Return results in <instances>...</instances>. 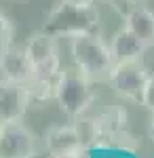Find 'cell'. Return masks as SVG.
Masks as SVG:
<instances>
[{
    "mask_svg": "<svg viewBox=\"0 0 154 158\" xmlns=\"http://www.w3.org/2000/svg\"><path fill=\"white\" fill-rule=\"evenodd\" d=\"M99 13L93 4L80 6L66 0H59L45 17L42 30L53 34L55 38H76L84 34H97Z\"/></svg>",
    "mask_w": 154,
    "mask_h": 158,
    "instance_id": "6da1fadb",
    "label": "cell"
},
{
    "mask_svg": "<svg viewBox=\"0 0 154 158\" xmlns=\"http://www.w3.org/2000/svg\"><path fill=\"white\" fill-rule=\"evenodd\" d=\"M70 57L72 65H76L91 80H101L110 76L114 68V55L110 44H106L99 34H84L70 38Z\"/></svg>",
    "mask_w": 154,
    "mask_h": 158,
    "instance_id": "7a4b0ae2",
    "label": "cell"
},
{
    "mask_svg": "<svg viewBox=\"0 0 154 158\" xmlns=\"http://www.w3.org/2000/svg\"><path fill=\"white\" fill-rule=\"evenodd\" d=\"M93 99V80L87 74L80 72L76 65L61 70L57 76V86H55V101L66 116L76 118L87 114Z\"/></svg>",
    "mask_w": 154,
    "mask_h": 158,
    "instance_id": "3957f363",
    "label": "cell"
},
{
    "mask_svg": "<svg viewBox=\"0 0 154 158\" xmlns=\"http://www.w3.org/2000/svg\"><path fill=\"white\" fill-rule=\"evenodd\" d=\"M150 70L142 59H131V61H116L112 72L108 76V85L114 89V93L122 97L125 101L139 103L142 106L143 89L150 80Z\"/></svg>",
    "mask_w": 154,
    "mask_h": 158,
    "instance_id": "277c9868",
    "label": "cell"
},
{
    "mask_svg": "<svg viewBox=\"0 0 154 158\" xmlns=\"http://www.w3.org/2000/svg\"><path fill=\"white\" fill-rule=\"evenodd\" d=\"M59 38L49 34L45 30L34 32L25 40L24 49L36 70V78H57L61 72L59 65Z\"/></svg>",
    "mask_w": 154,
    "mask_h": 158,
    "instance_id": "5b68a950",
    "label": "cell"
},
{
    "mask_svg": "<svg viewBox=\"0 0 154 158\" xmlns=\"http://www.w3.org/2000/svg\"><path fill=\"white\" fill-rule=\"evenodd\" d=\"M0 152L2 158H34L38 154L36 135L21 120L0 127Z\"/></svg>",
    "mask_w": 154,
    "mask_h": 158,
    "instance_id": "8992f818",
    "label": "cell"
},
{
    "mask_svg": "<svg viewBox=\"0 0 154 158\" xmlns=\"http://www.w3.org/2000/svg\"><path fill=\"white\" fill-rule=\"evenodd\" d=\"M30 103H32L30 85L2 80V86H0V122L2 124L21 120Z\"/></svg>",
    "mask_w": 154,
    "mask_h": 158,
    "instance_id": "52a82bcc",
    "label": "cell"
},
{
    "mask_svg": "<svg viewBox=\"0 0 154 158\" xmlns=\"http://www.w3.org/2000/svg\"><path fill=\"white\" fill-rule=\"evenodd\" d=\"M0 70H2V80L6 82H19V85H32L36 78V70L32 61L28 57L25 49L11 44L9 49L2 51V61H0Z\"/></svg>",
    "mask_w": 154,
    "mask_h": 158,
    "instance_id": "ba28073f",
    "label": "cell"
},
{
    "mask_svg": "<svg viewBox=\"0 0 154 158\" xmlns=\"http://www.w3.org/2000/svg\"><path fill=\"white\" fill-rule=\"evenodd\" d=\"M45 148L49 156H59V158H74L87 148L83 146L80 137L76 133L74 124H63V127H51L45 133Z\"/></svg>",
    "mask_w": 154,
    "mask_h": 158,
    "instance_id": "9c48e42d",
    "label": "cell"
},
{
    "mask_svg": "<svg viewBox=\"0 0 154 158\" xmlns=\"http://www.w3.org/2000/svg\"><path fill=\"white\" fill-rule=\"evenodd\" d=\"M110 49L114 55V61H131V59H142L143 53L150 49L142 38H137L129 27H120L114 32L110 40Z\"/></svg>",
    "mask_w": 154,
    "mask_h": 158,
    "instance_id": "30bf717a",
    "label": "cell"
},
{
    "mask_svg": "<svg viewBox=\"0 0 154 158\" xmlns=\"http://www.w3.org/2000/svg\"><path fill=\"white\" fill-rule=\"evenodd\" d=\"M122 25L129 27L137 38H142L148 47L154 44V13L146 6H133L125 13Z\"/></svg>",
    "mask_w": 154,
    "mask_h": 158,
    "instance_id": "8fae6325",
    "label": "cell"
},
{
    "mask_svg": "<svg viewBox=\"0 0 154 158\" xmlns=\"http://www.w3.org/2000/svg\"><path fill=\"white\" fill-rule=\"evenodd\" d=\"M72 124H74V129H76V133H78V137H80V141L87 150H91L95 146H104L106 135H104V129H101L97 118H89L83 114V116H76Z\"/></svg>",
    "mask_w": 154,
    "mask_h": 158,
    "instance_id": "7c38bea8",
    "label": "cell"
},
{
    "mask_svg": "<svg viewBox=\"0 0 154 158\" xmlns=\"http://www.w3.org/2000/svg\"><path fill=\"white\" fill-rule=\"evenodd\" d=\"M97 120H99L101 129H104L106 139H110L114 135L125 133V129H127V112L122 108H110L101 116H97ZM106 139H104V146H106Z\"/></svg>",
    "mask_w": 154,
    "mask_h": 158,
    "instance_id": "4fadbf2b",
    "label": "cell"
},
{
    "mask_svg": "<svg viewBox=\"0 0 154 158\" xmlns=\"http://www.w3.org/2000/svg\"><path fill=\"white\" fill-rule=\"evenodd\" d=\"M0 32H2V51L9 49L13 44V21L9 19V15L2 13V25H0Z\"/></svg>",
    "mask_w": 154,
    "mask_h": 158,
    "instance_id": "5bb4252c",
    "label": "cell"
},
{
    "mask_svg": "<svg viewBox=\"0 0 154 158\" xmlns=\"http://www.w3.org/2000/svg\"><path fill=\"white\" fill-rule=\"evenodd\" d=\"M142 106L150 114H154V74L150 76V80H148V85L143 89V97H142Z\"/></svg>",
    "mask_w": 154,
    "mask_h": 158,
    "instance_id": "9a60e30c",
    "label": "cell"
},
{
    "mask_svg": "<svg viewBox=\"0 0 154 158\" xmlns=\"http://www.w3.org/2000/svg\"><path fill=\"white\" fill-rule=\"evenodd\" d=\"M148 137L154 143V114H152V118H150V124H148Z\"/></svg>",
    "mask_w": 154,
    "mask_h": 158,
    "instance_id": "2e32d148",
    "label": "cell"
},
{
    "mask_svg": "<svg viewBox=\"0 0 154 158\" xmlns=\"http://www.w3.org/2000/svg\"><path fill=\"white\" fill-rule=\"evenodd\" d=\"M66 2H72V4H80V6H91L95 0H66Z\"/></svg>",
    "mask_w": 154,
    "mask_h": 158,
    "instance_id": "e0dca14e",
    "label": "cell"
},
{
    "mask_svg": "<svg viewBox=\"0 0 154 158\" xmlns=\"http://www.w3.org/2000/svg\"><path fill=\"white\" fill-rule=\"evenodd\" d=\"M104 158H122V156H104Z\"/></svg>",
    "mask_w": 154,
    "mask_h": 158,
    "instance_id": "ac0fdd59",
    "label": "cell"
},
{
    "mask_svg": "<svg viewBox=\"0 0 154 158\" xmlns=\"http://www.w3.org/2000/svg\"><path fill=\"white\" fill-rule=\"evenodd\" d=\"M129 2H139V0H129Z\"/></svg>",
    "mask_w": 154,
    "mask_h": 158,
    "instance_id": "d6986e66",
    "label": "cell"
},
{
    "mask_svg": "<svg viewBox=\"0 0 154 158\" xmlns=\"http://www.w3.org/2000/svg\"><path fill=\"white\" fill-rule=\"evenodd\" d=\"M49 158H59V156H49Z\"/></svg>",
    "mask_w": 154,
    "mask_h": 158,
    "instance_id": "ffe728a7",
    "label": "cell"
}]
</instances>
